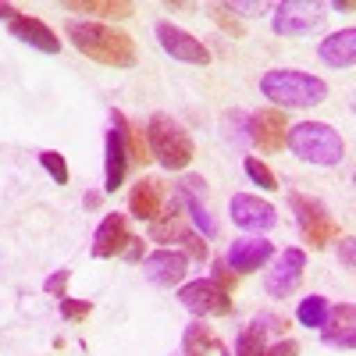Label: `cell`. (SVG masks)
I'll return each instance as SVG.
<instances>
[{
  "label": "cell",
  "instance_id": "1",
  "mask_svg": "<svg viewBox=\"0 0 356 356\" xmlns=\"http://www.w3.org/2000/svg\"><path fill=\"white\" fill-rule=\"evenodd\" d=\"M68 40L79 47V54L93 57L100 65H111V68H136V43L129 33H118L111 25H100V22H79L72 18L65 25Z\"/></svg>",
  "mask_w": 356,
  "mask_h": 356
},
{
  "label": "cell",
  "instance_id": "2",
  "mask_svg": "<svg viewBox=\"0 0 356 356\" xmlns=\"http://www.w3.org/2000/svg\"><path fill=\"white\" fill-rule=\"evenodd\" d=\"M260 93L264 100H271L278 107H317L328 100V82L300 72V68H275L260 79Z\"/></svg>",
  "mask_w": 356,
  "mask_h": 356
},
{
  "label": "cell",
  "instance_id": "3",
  "mask_svg": "<svg viewBox=\"0 0 356 356\" xmlns=\"http://www.w3.org/2000/svg\"><path fill=\"white\" fill-rule=\"evenodd\" d=\"M285 146L307 164H321V168H335L346 157V143L342 136L328 125V122H300L289 125Z\"/></svg>",
  "mask_w": 356,
  "mask_h": 356
},
{
  "label": "cell",
  "instance_id": "4",
  "mask_svg": "<svg viewBox=\"0 0 356 356\" xmlns=\"http://www.w3.org/2000/svg\"><path fill=\"white\" fill-rule=\"evenodd\" d=\"M146 143H150V157L161 161V168H168V171H182L196 157V146H193L189 132L168 114L150 118V125H146Z\"/></svg>",
  "mask_w": 356,
  "mask_h": 356
},
{
  "label": "cell",
  "instance_id": "5",
  "mask_svg": "<svg viewBox=\"0 0 356 356\" xmlns=\"http://www.w3.org/2000/svg\"><path fill=\"white\" fill-rule=\"evenodd\" d=\"M289 203H292V214L300 221V232L307 235V243L314 250H324L328 243L342 239V225L328 214V207L314 196H303V193H289Z\"/></svg>",
  "mask_w": 356,
  "mask_h": 356
},
{
  "label": "cell",
  "instance_id": "6",
  "mask_svg": "<svg viewBox=\"0 0 356 356\" xmlns=\"http://www.w3.org/2000/svg\"><path fill=\"white\" fill-rule=\"evenodd\" d=\"M321 22H324L321 4H303V0H285L271 15V29L278 36H307L321 29Z\"/></svg>",
  "mask_w": 356,
  "mask_h": 356
},
{
  "label": "cell",
  "instance_id": "7",
  "mask_svg": "<svg viewBox=\"0 0 356 356\" xmlns=\"http://www.w3.org/2000/svg\"><path fill=\"white\" fill-rule=\"evenodd\" d=\"M178 300H182L186 310H193V314H200V317H225V314H232L228 292L218 289L211 278L182 285V289H178Z\"/></svg>",
  "mask_w": 356,
  "mask_h": 356
},
{
  "label": "cell",
  "instance_id": "8",
  "mask_svg": "<svg viewBox=\"0 0 356 356\" xmlns=\"http://www.w3.org/2000/svg\"><path fill=\"white\" fill-rule=\"evenodd\" d=\"M157 43H161L164 54L175 57V61H186V65H207L211 61L207 43H200L193 33H186V29H178L171 22H157Z\"/></svg>",
  "mask_w": 356,
  "mask_h": 356
},
{
  "label": "cell",
  "instance_id": "9",
  "mask_svg": "<svg viewBox=\"0 0 356 356\" xmlns=\"http://www.w3.org/2000/svg\"><path fill=\"white\" fill-rule=\"evenodd\" d=\"M303 271H307V253L296 250V246H289L285 253H278L275 267L267 271V296L285 300L289 292H296V285H300Z\"/></svg>",
  "mask_w": 356,
  "mask_h": 356
},
{
  "label": "cell",
  "instance_id": "10",
  "mask_svg": "<svg viewBox=\"0 0 356 356\" xmlns=\"http://www.w3.org/2000/svg\"><path fill=\"white\" fill-rule=\"evenodd\" d=\"M285 136H289V122L278 107H264V111L250 114V139L264 154H278L285 146Z\"/></svg>",
  "mask_w": 356,
  "mask_h": 356
},
{
  "label": "cell",
  "instance_id": "11",
  "mask_svg": "<svg viewBox=\"0 0 356 356\" xmlns=\"http://www.w3.org/2000/svg\"><path fill=\"white\" fill-rule=\"evenodd\" d=\"M232 221L246 232H271L278 225V211L267 200H257L250 193H235L232 196Z\"/></svg>",
  "mask_w": 356,
  "mask_h": 356
},
{
  "label": "cell",
  "instance_id": "12",
  "mask_svg": "<svg viewBox=\"0 0 356 356\" xmlns=\"http://www.w3.org/2000/svg\"><path fill=\"white\" fill-rule=\"evenodd\" d=\"M203 196H207V182H203L200 175H186L182 186H178V200L186 203V211H189V218L196 221V228H200L203 239H214V235H218V221L211 218V211H207Z\"/></svg>",
  "mask_w": 356,
  "mask_h": 356
},
{
  "label": "cell",
  "instance_id": "13",
  "mask_svg": "<svg viewBox=\"0 0 356 356\" xmlns=\"http://www.w3.org/2000/svg\"><path fill=\"white\" fill-rule=\"evenodd\" d=\"M186 271H189V257L178 253V250H157L143 260V275L154 285H164V289L178 285L186 278Z\"/></svg>",
  "mask_w": 356,
  "mask_h": 356
},
{
  "label": "cell",
  "instance_id": "14",
  "mask_svg": "<svg viewBox=\"0 0 356 356\" xmlns=\"http://www.w3.org/2000/svg\"><path fill=\"white\" fill-rule=\"evenodd\" d=\"M271 257H275V246L267 239H235L225 253V264L235 275H250V271H257V267H264Z\"/></svg>",
  "mask_w": 356,
  "mask_h": 356
},
{
  "label": "cell",
  "instance_id": "15",
  "mask_svg": "<svg viewBox=\"0 0 356 356\" xmlns=\"http://www.w3.org/2000/svg\"><path fill=\"white\" fill-rule=\"evenodd\" d=\"M321 335L332 349H353L356 346V307L339 303L335 310H328V317L321 324Z\"/></svg>",
  "mask_w": 356,
  "mask_h": 356
},
{
  "label": "cell",
  "instance_id": "16",
  "mask_svg": "<svg viewBox=\"0 0 356 356\" xmlns=\"http://www.w3.org/2000/svg\"><path fill=\"white\" fill-rule=\"evenodd\" d=\"M129 211L139 221H157L164 211V182L161 178H139L136 189L129 193Z\"/></svg>",
  "mask_w": 356,
  "mask_h": 356
},
{
  "label": "cell",
  "instance_id": "17",
  "mask_svg": "<svg viewBox=\"0 0 356 356\" xmlns=\"http://www.w3.org/2000/svg\"><path fill=\"white\" fill-rule=\"evenodd\" d=\"M129 239H132V235H129V221H125V214H107V218L100 221L97 235H93V257H100V260H107V257H122V250H125Z\"/></svg>",
  "mask_w": 356,
  "mask_h": 356
},
{
  "label": "cell",
  "instance_id": "18",
  "mask_svg": "<svg viewBox=\"0 0 356 356\" xmlns=\"http://www.w3.org/2000/svg\"><path fill=\"white\" fill-rule=\"evenodd\" d=\"M11 36L22 40V43H29V47H36V50H43V54H57V50H61L54 29L47 22H40V18H29V15H18L11 22Z\"/></svg>",
  "mask_w": 356,
  "mask_h": 356
},
{
  "label": "cell",
  "instance_id": "19",
  "mask_svg": "<svg viewBox=\"0 0 356 356\" xmlns=\"http://www.w3.org/2000/svg\"><path fill=\"white\" fill-rule=\"evenodd\" d=\"M321 61L328 68H353L356 61V29H342V33H332L317 47Z\"/></svg>",
  "mask_w": 356,
  "mask_h": 356
},
{
  "label": "cell",
  "instance_id": "20",
  "mask_svg": "<svg viewBox=\"0 0 356 356\" xmlns=\"http://www.w3.org/2000/svg\"><path fill=\"white\" fill-rule=\"evenodd\" d=\"M111 125H114L118 132H122L125 154H129V161H132V164H150V161H154V157H150V143H146L143 129H139V125H132L122 111H111Z\"/></svg>",
  "mask_w": 356,
  "mask_h": 356
},
{
  "label": "cell",
  "instance_id": "21",
  "mask_svg": "<svg viewBox=\"0 0 356 356\" xmlns=\"http://www.w3.org/2000/svg\"><path fill=\"white\" fill-rule=\"evenodd\" d=\"M125 171H129V154H125L122 132L111 129V132H107V171H104V189H107V193H118V189H122Z\"/></svg>",
  "mask_w": 356,
  "mask_h": 356
},
{
  "label": "cell",
  "instance_id": "22",
  "mask_svg": "<svg viewBox=\"0 0 356 356\" xmlns=\"http://www.w3.org/2000/svg\"><path fill=\"white\" fill-rule=\"evenodd\" d=\"M182 349H186V356H211L214 349H218V353H225V356H232V353H228V346H225L211 328H207L203 321H193L189 328H186V335H182Z\"/></svg>",
  "mask_w": 356,
  "mask_h": 356
},
{
  "label": "cell",
  "instance_id": "23",
  "mask_svg": "<svg viewBox=\"0 0 356 356\" xmlns=\"http://www.w3.org/2000/svg\"><path fill=\"white\" fill-rule=\"evenodd\" d=\"M75 15H104V18H132L136 8L125 0H68L65 4Z\"/></svg>",
  "mask_w": 356,
  "mask_h": 356
},
{
  "label": "cell",
  "instance_id": "24",
  "mask_svg": "<svg viewBox=\"0 0 356 356\" xmlns=\"http://www.w3.org/2000/svg\"><path fill=\"white\" fill-rule=\"evenodd\" d=\"M324 317H328V300H324V296H307V300H300L296 321H300L303 328H321Z\"/></svg>",
  "mask_w": 356,
  "mask_h": 356
},
{
  "label": "cell",
  "instance_id": "25",
  "mask_svg": "<svg viewBox=\"0 0 356 356\" xmlns=\"http://www.w3.org/2000/svg\"><path fill=\"white\" fill-rule=\"evenodd\" d=\"M264 328H260V324L257 321H250L246 324V328L239 332V339H235V353L232 356H260L264 353Z\"/></svg>",
  "mask_w": 356,
  "mask_h": 356
},
{
  "label": "cell",
  "instance_id": "26",
  "mask_svg": "<svg viewBox=\"0 0 356 356\" xmlns=\"http://www.w3.org/2000/svg\"><path fill=\"white\" fill-rule=\"evenodd\" d=\"M186 232H189V228L178 221V218H164V221H154V225H150V239H154V243H182Z\"/></svg>",
  "mask_w": 356,
  "mask_h": 356
},
{
  "label": "cell",
  "instance_id": "27",
  "mask_svg": "<svg viewBox=\"0 0 356 356\" xmlns=\"http://www.w3.org/2000/svg\"><path fill=\"white\" fill-rule=\"evenodd\" d=\"M246 175H250V182H257V186H260V189H267V193H275V189H278L275 171L267 168L264 161H257V157H246Z\"/></svg>",
  "mask_w": 356,
  "mask_h": 356
},
{
  "label": "cell",
  "instance_id": "28",
  "mask_svg": "<svg viewBox=\"0 0 356 356\" xmlns=\"http://www.w3.org/2000/svg\"><path fill=\"white\" fill-rule=\"evenodd\" d=\"M40 164L47 168V175L54 178L57 186H68V161H65V154H57V150H43V154H40Z\"/></svg>",
  "mask_w": 356,
  "mask_h": 356
},
{
  "label": "cell",
  "instance_id": "29",
  "mask_svg": "<svg viewBox=\"0 0 356 356\" xmlns=\"http://www.w3.org/2000/svg\"><path fill=\"white\" fill-rule=\"evenodd\" d=\"M93 314V303L89 300H72V296H61V317L65 321H86Z\"/></svg>",
  "mask_w": 356,
  "mask_h": 356
},
{
  "label": "cell",
  "instance_id": "30",
  "mask_svg": "<svg viewBox=\"0 0 356 356\" xmlns=\"http://www.w3.org/2000/svg\"><path fill=\"white\" fill-rule=\"evenodd\" d=\"M211 11H214V22H218L221 29H228L232 36H246V25H243L239 18H235V15H232V11H228L225 4H214Z\"/></svg>",
  "mask_w": 356,
  "mask_h": 356
},
{
  "label": "cell",
  "instance_id": "31",
  "mask_svg": "<svg viewBox=\"0 0 356 356\" xmlns=\"http://www.w3.org/2000/svg\"><path fill=\"white\" fill-rule=\"evenodd\" d=\"M243 125H250V118L239 114V111H232V114L225 118V132H228L235 143H246V139H250V129H243Z\"/></svg>",
  "mask_w": 356,
  "mask_h": 356
},
{
  "label": "cell",
  "instance_id": "32",
  "mask_svg": "<svg viewBox=\"0 0 356 356\" xmlns=\"http://www.w3.org/2000/svg\"><path fill=\"white\" fill-rule=\"evenodd\" d=\"M182 246H186V253H189L193 260H207V243H203L200 232H186V235H182Z\"/></svg>",
  "mask_w": 356,
  "mask_h": 356
},
{
  "label": "cell",
  "instance_id": "33",
  "mask_svg": "<svg viewBox=\"0 0 356 356\" xmlns=\"http://www.w3.org/2000/svg\"><path fill=\"white\" fill-rule=\"evenodd\" d=\"M68 278H72V271H68V267H61L57 275H50V278L43 282V289H47L50 296H57V300H61V296H65V285H68Z\"/></svg>",
  "mask_w": 356,
  "mask_h": 356
},
{
  "label": "cell",
  "instance_id": "34",
  "mask_svg": "<svg viewBox=\"0 0 356 356\" xmlns=\"http://www.w3.org/2000/svg\"><path fill=\"white\" fill-rule=\"evenodd\" d=\"M211 282H214L218 289L232 292V285H235V275L228 271V264H225V260H218V264H214V278H211Z\"/></svg>",
  "mask_w": 356,
  "mask_h": 356
},
{
  "label": "cell",
  "instance_id": "35",
  "mask_svg": "<svg viewBox=\"0 0 356 356\" xmlns=\"http://www.w3.org/2000/svg\"><path fill=\"white\" fill-rule=\"evenodd\" d=\"M260 356H300V342L285 339V342H278V346H271V349H264Z\"/></svg>",
  "mask_w": 356,
  "mask_h": 356
},
{
  "label": "cell",
  "instance_id": "36",
  "mask_svg": "<svg viewBox=\"0 0 356 356\" xmlns=\"http://www.w3.org/2000/svg\"><path fill=\"white\" fill-rule=\"evenodd\" d=\"M122 257L132 260V264H139L143 260V239H136V235H132V239L125 243V250H122Z\"/></svg>",
  "mask_w": 356,
  "mask_h": 356
},
{
  "label": "cell",
  "instance_id": "37",
  "mask_svg": "<svg viewBox=\"0 0 356 356\" xmlns=\"http://www.w3.org/2000/svg\"><path fill=\"white\" fill-rule=\"evenodd\" d=\"M342 264H346L349 271H353V264H356V253H353V239H346V243H342Z\"/></svg>",
  "mask_w": 356,
  "mask_h": 356
},
{
  "label": "cell",
  "instance_id": "38",
  "mask_svg": "<svg viewBox=\"0 0 356 356\" xmlns=\"http://www.w3.org/2000/svg\"><path fill=\"white\" fill-rule=\"evenodd\" d=\"M100 193H86V211H97V207H100Z\"/></svg>",
  "mask_w": 356,
  "mask_h": 356
},
{
  "label": "cell",
  "instance_id": "39",
  "mask_svg": "<svg viewBox=\"0 0 356 356\" xmlns=\"http://www.w3.org/2000/svg\"><path fill=\"white\" fill-rule=\"evenodd\" d=\"M0 18H11V22H15V18H18V8H11V4H0Z\"/></svg>",
  "mask_w": 356,
  "mask_h": 356
},
{
  "label": "cell",
  "instance_id": "40",
  "mask_svg": "<svg viewBox=\"0 0 356 356\" xmlns=\"http://www.w3.org/2000/svg\"><path fill=\"white\" fill-rule=\"evenodd\" d=\"M332 8H335V11H353V0H335Z\"/></svg>",
  "mask_w": 356,
  "mask_h": 356
}]
</instances>
